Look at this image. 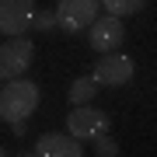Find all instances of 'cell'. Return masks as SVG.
<instances>
[{
    "label": "cell",
    "instance_id": "5",
    "mask_svg": "<svg viewBox=\"0 0 157 157\" xmlns=\"http://www.w3.org/2000/svg\"><path fill=\"white\" fill-rule=\"evenodd\" d=\"M108 115L101 112V108H91V105H77L73 112L67 115V129L77 140H94V136H101V133H108Z\"/></svg>",
    "mask_w": 157,
    "mask_h": 157
},
{
    "label": "cell",
    "instance_id": "13",
    "mask_svg": "<svg viewBox=\"0 0 157 157\" xmlns=\"http://www.w3.org/2000/svg\"><path fill=\"white\" fill-rule=\"evenodd\" d=\"M11 129H14V136H25V133H28V119H25V122H14Z\"/></svg>",
    "mask_w": 157,
    "mask_h": 157
},
{
    "label": "cell",
    "instance_id": "6",
    "mask_svg": "<svg viewBox=\"0 0 157 157\" xmlns=\"http://www.w3.org/2000/svg\"><path fill=\"white\" fill-rule=\"evenodd\" d=\"M122 39H126L122 17H112V14L98 17V21L87 28V42H91V49H94V52H101V56H105V52H119Z\"/></svg>",
    "mask_w": 157,
    "mask_h": 157
},
{
    "label": "cell",
    "instance_id": "8",
    "mask_svg": "<svg viewBox=\"0 0 157 157\" xmlns=\"http://www.w3.org/2000/svg\"><path fill=\"white\" fill-rule=\"evenodd\" d=\"M35 157H84V147L73 133H42L35 140Z\"/></svg>",
    "mask_w": 157,
    "mask_h": 157
},
{
    "label": "cell",
    "instance_id": "10",
    "mask_svg": "<svg viewBox=\"0 0 157 157\" xmlns=\"http://www.w3.org/2000/svg\"><path fill=\"white\" fill-rule=\"evenodd\" d=\"M143 4L147 0H101V7H105L112 17H126V14H136V11H143Z\"/></svg>",
    "mask_w": 157,
    "mask_h": 157
},
{
    "label": "cell",
    "instance_id": "14",
    "mask_svg": "<svg viewBox=\"0 0 157 157\" xmlns=\"http://www.w3.org/2000/svg\"><path fill=\"white\" fill-rule=\"evenodd\" d=\"M14 157H35V150H25V154H14Z\"/></svg>",
    "mask_w": 157,
    "mask_h": 157
},
{
    "label": "cell",
    "instance_id": "11",
    "mask_svg": "<svg viewBox=\"0 0 157 157\" xmlns=\"http://www.w3.org/2000/svg\"><path fill=\"white\" fill-rule=\"evenodd\" d=\"M94 154L98 157H119V143L108 133H101V136H94Z\"/></svg>",
    "mask_w": 157,
    "mask_h": 157
},
{
    "label": "cell",
    "instance_id": "12",
    "mask_svg": "<svg viewBox=\"0 0 157 157\" xmlns=\"http://www.w3.org/2000/svg\"><path fill=\"white\" fill-rule=\"evenodd\" d=\"M56 25H59L56 11H35L32 14V28H39V32H49V28H56Z\"/></svg>",
    "mask_w": 157,
    "mask_h": 157
},
{
    "label": "cell",
    "instance_id": "4",
    "mask_svg": "<svg viewBox=\"0 0 157 157\" xmlns=\"http://www.w3.org/2000/svg\"><path fill=\"white\" fill-rule=\"evenodd\" d=\"M98 7H101V0H59V4H56L59 28L70 32V35L91 28V25L98 21Z\"/></svg>",
    "mask_w": 157,
    "mask_h": 157
},
{
    "label": "cell",
    "instance_id": "2",
    "mask_svg": "<svg viewBox=\"0 0 157 157\" xmlns=\"http://www.w3.org/2000/svg\"><path fill=\"white\" fill-rule=\"evenodd\" d=\"M35 59V45L25 35H14L0 45V80H17Z\"/></svg>",
    "mask_w": 157,
    "mask_h": 157
},
{
    "label": "cell",
    "instance_id": "15",
    "mask_svg": "<svg viewBox=\"0 0 157 157\" xmlns=\"http://www.w3.org/2000/svg\"><path fill=\"white\" fill-rule=\"evenodd\" d=\"M0 157H7V154H4V147H0Z\"/></svg>",
    "mask_w": 157,
    "mask_h": 157
},
{
    "label": "cell",
    "instance_id": "7",
    "mask_svg": "<svg viewBox=\"0 0 157 157\" xmlns=\"http://www.w3.org/2000/svg\"><path fill=\"white\" fill-rule=\"evenodd\" d=\"M35 0H0V32L4 35H25L32 28Z\"/></svg>",
    "mask_w": 157,
    "mask_h": 157
},
{
    "label": "cell",
    "instance_id": "9",
    "mask_svg": "<svg viewBox=\"0 0 157 157\" xmlns=\"http://www.w3.org/2000/svg\"><path fill=\"white\" fill-rule=\"evenodd\" d=\"M94 91H98L94 77H80V80H73V84H70V105H73V108H77V105H91Z\"/></svg>",
    "mask_w": 157,
    "mask_h": 157
},
{
    "label": "cell",
    "instance_id": "3",
    "mask_svg": "<svg viewBox=\"0 0 157 157\" xmlns=\"http://www.w3.org/2000/svg\"><path fill=\"white\" fill-rule=\"evenodd\" d=\"M133 73H136L133 56H126V52H105L91 77H94L98 87H122V84L133 80Z\"/></svg>",
    "mask_w": 157,
    "mask_h": 157
},
{
    "label": "cell",
    "instance_id": "1",
    "mask_svg": "<svg viewBox=\"0 0 157 157\" xmlns=\"http://www.w3.org/2000/svg\"><path fill=\"white\" fill-rule=\"evenodd\" d=\"M35 108H39V84H35V80L17 77V80L0 87V119H4L7 126L25 122Z\"/></svg>",
    "mask_w": 157,
    "mask_h": 157
}]
</instances>
